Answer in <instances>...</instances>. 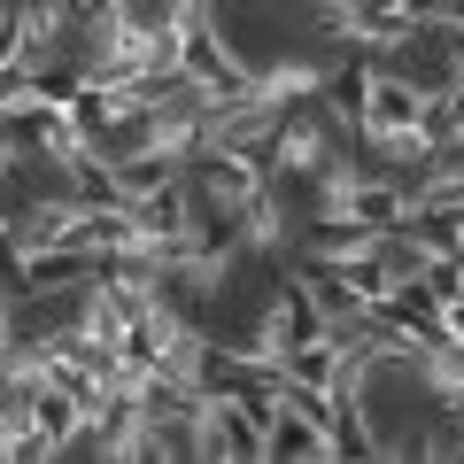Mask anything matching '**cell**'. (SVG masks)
<instances>
[{"label": "cell", "mask_w": 464, "mask_h": 464, "mask_svg": "<svg viewBox=\"0 0 464 464\" xmlns=\"http://www.w3.org/2000/svg\"><path fill=\"white\" fill-rule=\"evenodd\" d=\"M264 457H333V426H317L310 411L279 402L271 426H264Z\"/></svg>", "instance_id": "obj_1"}]
</instances>
